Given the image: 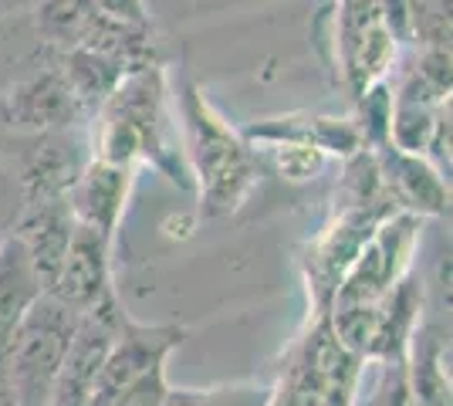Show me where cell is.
<instances>
[{
    "label": "cell",
    "mask_w": 453,
    "mask_h": 406,
    "mask_svg": "<svg viewBox=\"0 0 453 406\" xmlns=\"http://www.w3.org/2000/svg\"><path fill=\"white\" fill-rule=\"evenodd\" d=\"M109 248L112 244L105 237L75 224V237L68 244V254L61 261L55 288L48 291V298H55L72 315H88L102 309L105 302H112L115 288L112 271H109Z\"/></svg>",
    "instance_id": "cell-5"
},
{
    "label": "cell",
    "mask_w": 453,
    "mask_h": 406,
    "mask_svg": "<svg viewBox=\"0 0 453 406\" xmlns=\"http://www.w3.org/2000/svg\"><path fill=\"white\" fill-rule=\"evenodd\" d=\"M274 389L267 387H220L193 393L189 406H271Z\"/></svg>",
    "instance_id": "cell-22"
},
{
    "label": "cell",
    "mask_w": 453,
    "mask_h": 406,
    "mask_svg": "<svg viewBox=\"0 0 453 406\" xmlns=\"http://www.w3.org/2000/svg\"><path fill=\"white\" fill-rule=\"evenodd\" d=\"M14 237L27 254V264L38 278L41 291L55 288V278L61 271V261L68 254V244L75 237V217L68 211V200L51 203H24L14 224Z\"/></svg>",
    "instance_id": "cell-10"
},
{
    "label": "cell",
    "mask_w": 453,
    "mask_h": 406,
    "mask_svg": "<svg viewBox=\"0 0 453 406\" xmlns=\"http://www.w3.org/2000/svg\"><path fill=\"white\" fill-rule=\"evenodd\" d=\"M410 41L450 48V4H410Z\"/></svg>",
    "instance_id": "cell-18"
},
{
    "label": "cell",
    "mask_w": 453,
    "mask_h": 406,
    "mask_svg": "<svg viewBox=\"0 0 453 406\" xmlns=\"http://www.w3.org/2000/svg\"><path fill=\"white\" fill-rule=\"evenodd\" d=\"M379 176H382V194L396 203L399 213L410 217H443L450 211V183L434 166V159L406 156L396 149H379Z\"/></svg>",
    "instance_id": "cell-8"
},
{
    "label": "cell",
    "mask_w": 453,
    "mask_h": 406,
    "mask_svg": "<svg viewBox=\"0 0 453 406\" xmlns=\"http://www.w3.org/2000/svg\"><path fill=\"white\" fill-rule=\"evenodd\" d=\"M406 383L416 406H450V342H443L434 329H419L410 339Z\"/></svg>",
    "instance_id": "cell-13"
},
{
    "label": "cell",
    "mask_w": 453,
    "mask_h": 406,
    "mask_svg": "<svg viewBox=\"0 0 453 406\" xmlns=\"http://www.w3.org/2000/svg\"><path fill=\"white\" fill-rule=\"evenodd\" d=\"M254 149V146H250ZM267 149V159H271V166L284 176V180H291V183H308V180H315V176L325 170V159L328 156L319 153L315 146H304V142H265Z\"/></svg>",
    "instance_id": "cell-17"
},
{
    "label": "cell",
    "mask_w": 453,
    "mask_h": 406,
    "mask_svg": "<svg viewBox=\"0 0 453 406\" xmlns=\"http://www.w3.org/2000/svg\"><path fill=\"white\" fill-rule=\"evenodd\" d=\"M189 400H193V389H170L163 406H189Z\"/></svg>",
    "instance_id": "cell-24"
},
{
    "label": "cell",
    "mask_w": 453,
    "mask_h": 406,
    "mask_svg": "<svg viewBox=\"0 0 453 406\" xmlns=\"http://www.w3.org/2000/svg\"><path fill=\"white\" fill-rule=\"evenodd\" d=\"M271 406H274V400H271Z\"/></svg>",
    "instance_id": "cell-27"
},
{
    "label": "cell",
    "mask_w": 453,
    "mask_h": 406,
    "mask_svg": "<svg viewBox=\"0 0 453 406\" xmlns=\"http://www.w3.org/2000/svg\"><path fill=\"white\" fill-rule=\"evenodd\" d=\"M85 163H78L72 146L58 133L41 135V142L24 156L20 166V194L24 203H51V200H68L75 187L78 173Z\"/></svg>",
    "instance_id": "cell-12"
},
{
    "label": "cell",
    "mask_w": 453,
    "mask_h": 406,
    "mask_svg": "<svg viewBox=\"0 0 453 406\" xmlns=\"http://www.w3.org/2000/svg\"><path fill=\"white\" fill-rule=\"evenodd\" d=\"M0 38H4V18H0Z\"/></svg>",
    "instance_id": "cell-26"
},
{
    "label": "cell",
    "mask_w": 453,
    "mask_h": 406,
    "mask_svg": "<svg viewBox=\"0 0 453 406\" xmlns=\"http://www.w3.org/2000/svg\"><path fill=\"white\" fill-rule=\"evenodd\" d=\"M75 326L78 315H72L48 295L27 315V322L20 326L18 339L7 352V372L18 387L20 406H48Z\"/></svg>",
    "instance_id": "cell-1"
},
{
    "label": "cell",
    "mask_w": 453,
    "mask_h": 406,
    "mask_svg": "<svg viewBox=\"0 0 453 406\" xmlns=\"http://www.w3.org/2000/svg\"><path fill=\"white\" fill-rule=\"evenodd\" d=\"M335 61L359 98L365 88L386 81L396 61V38L382 24L379 4H339L335 7Z\"/></svg>",
    "instance_id": "cell-2"
},
{
    "label": "cell",
    "mask_w": 453,
    "mask_h": 406,
    "mask_svg": "<svg viewBox=\"0 0 453 406\" xmlns=\"http://www.w3.org/2000/svg\"><path fill=\"white\" fill-rule=\"evenodd\" d=\"M4 237H7V231H4V213H0V241H4Z\"/></svg>",
    "instance_id": "cell-25"
},
{
    "label": "cell",
    "mask_w": 453,
    "mask_h": 406,
    "mask_svg": "<svg viewBox=\"0 0 453 406\" xmlns=\"http://www.w3.org/2000/svg\"><path fill=\"white\" fill-rule=\"evenodd\" d=\"M183 126H187V163L196 190L213 183L217 176L230 173L234 166H241L250 159V149L244 139L226 126L207 105V98L200 96L193 85L183 92Z\"/></svg>",
    "instance_id": "cell-4"
},
{
    "label": "cell",
    "mask_w": 453,
    "mask_h": 406,
    "mask_svg": "<svg viewBox=\"0 0 453 406\" xmlns=\"http://www.w3.org/2000/svg\"><path fill=\"white\" fill-rule=\"evenodd\" d=\"M88 14H92V4H68V0H58V4H41L35 11V20H38V34L48 44H55L61 51L75 48L85 24H88Z\"/></svg>",
    "instance_id": "cell-15"
},
{
    "label": "cell",
    "mask_w": 453,
    "mask_h": 406,
    "mask_svg": "<svg viewBox=\"0 0 453 406\" xmlns=\"http://www.w3.org/2000/svg\"><path fill=\"white\" fill-rule=\"evenodd\" d=\"M170 379H166V366L152 369L142 379H135L122 393L112 396V406H163L170 396Z\"/></svg>",
    "instance_id": "cell-19"
},
{
    "label": "cell",
    "mask_w": 453,
    "mask_h": 406,
    "mask_svg": "<svg viewBox=\"0 0 453 406\" xmlns=\"http://www.w3.org/2000/svg\"><path fill=\"white\" fill-rule=\"evenodd\" d=\"M0 406H20L18 387H14V379H11L7 366H0Z\"/></svg>",
    "instance_id": "cell-23"
},
{
    "label": "cell",
    "mask_w": 453,
    "mask_h": 406,
    "mask_svg": "<svg viewBox=\"0 0 453 406\" xmlns=\"http://www.w3.org/2000/svg\"><path fill=\"white\" fill-rule=\"evenodd\" d=\"M187 332L180 326H139V322H126L122 332L115 335L112 349L102 363V372L95 379V393L109 396L142 379L152 369H163L170 363V356L180 349Z\"/></svg>",
    "instance_id": "cell-6"
},
{
    "label": "cell",
    "mask_w": 453,
    "mask_h": 406,
    "mask_svg": "<svg viewBox=\"0 0 453 406\" xmlns=\"http://www.w3.org/2000/svg\"><path fill=\"white\" fill-rule=\"evenodd\" d=\"M413 75L423 81V85H430L440 98H450V48H423L419 51V58H416V68Z\"/></svg>",
    "instance_id": "cell-21"
},
{
    "label": "cell",
    "mask_w": 453,
    "mask_h": 406,
    "mask_svg": "<svg viewBox=\"0 0 453 406\" xmlns=\"http://www.w3.org/2000/svg\"><path fill=\"white\" fill-rule=\"evenodd\" d=\"M41 298L44 291L27 264V254L18 244V237L7 234L0 241V366H7V352Z\"/></svg>",
    "instance_id": "cell-11"
},
{
    "label": "cell",
    "mask_w": 453,
    "mask_h": 406,
    "mask_svg": "<svg viewBox=\"0 0 453 406\" xmlns=\"http://www.w3.org/2000/svg\"><path fill=\"white\" fill-rule=\"evenodd\" d=\"M393 213V203H379V207H359V211H342L332 227L315 241V248L308 254V288L319 305L321 318L332 309V298L339 291L345 271L352 268V261L359 257L365 241L376 234V227Z\"/></svg>",
    "instance_id": "cell-3"
},
{
    "label": "cell",
    "mask_w": 453,
    "mask_h": 406,
    "mask_svg": "<svg viewBox=\"0 0 453 406\" xmlns=\"http://www.w3.org/2000/svg\"><path fill=\"white\" fill-rule=\"evenodd\" d=\"M129 190H133V170L129 166H112V163H102V159H88L78 173L72 194H68V211H72L78 227H88V231H95L112 244L115 231L122 224V213H126Z\"/></svg>",
    "instance_id": "cell-9"
},
{
    "label": "cell",
    "mask_w": 453,
    "mask_h": 406,
    "mask_svg": "<svg viewBox=\"0 0 453 406\" xmlns=\"http://www.w3.org/2000/svg\"><path fill=\"white\" fill-rule=\"evenodd\" d=\"M382 376L369 393V406H416L410 383H406V366L403 363H379Z\"/></svg>",
    "instance_id": "cell-20"
},
{
    "label": "cell",
    "mask_w": 453,
    "mask_h": 406,
    "mask_svg": "<svg viewBox=\"0 0 453 406\" xmlns=\"http://www.w3.org/2000/svg\"><path fill=\"white\" fill-rule=\"evenodd\" d=\"M4 116H7L11 129L48 135L75 126L81 109H78L75 96H72L68 81L61 78V72L48 68V72H35V75L20 78L18 85L4 96Z\"/></svg>",
    "instance_id": "cell-7"
},
{
    "label": "cell",
    "mask_w": 453,
    "mask_h": 406,
    "mask_svg": "<svg viewBox=\"0 0 453 406\" xmlns=\"http://www.w3.org/2000/svg\"><path fill=\"white\" fill-rule=\"evenodd\" d=\"M359 116L352 119L359 129L362 142H369L372 149L389 146V119H393V85L379 81L372 88H365L359 98Z\"/></svg>",
    "instance_id": "cell-16"
},
{
    "label": "cell",
    "mask_w": 453,
    "mask_h": 406,
    "mask_svg": "<svg viewBox=\"0 0 453 406\" xmlns=\"http://www.w3.org/2000/svg\"><path fill=\"white\" fill-rule=\"evenodd\" d=\"M61 78L68 81L72 96H75L78 109H102L112 92L119 88V81L126 78V72L115 61L95 55L88 48H68L61 51V65H58Z\"/></svg>",
    "instance_id": "cell-14"
}]
</instances>
